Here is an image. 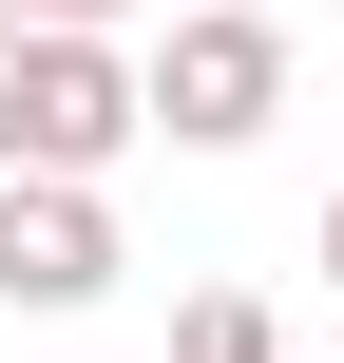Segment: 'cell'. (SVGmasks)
<instances>
[{"instance_id":"6da1fadb","label":"cell","mask_w":344,"mask_h":363,"mask_svg":"<svg viewBox=\"0 0 344 363\" xmlns=\"http://www.w3.org/2000/svg\"><path fill=\"white\" fill-rule=\"evenodd\" d=\"M268 115H287V19L172 0V38H153V134H172V153H249Z\"/></svg>"},{"instance_id":"7a4b0ae2","label":"cell","mask_w":344,"mask_h":363,"mask_svg":"<svg viewBox=\"0 0 344 363\" xmlns=\"http://www.w3.org/2000/svg\"><path fill=\"white\" fill-rule=\"evenodd\" d=\"M134 134H153V57L38 38V19H19V153H0V172H115Z\"/></svg>"},{"instance_id":"3957f363","label":"cell","mask_w":344,"mask_h":363,"mask_svg":"<svg viewBox=\"0 0 344 363\" xmlns=\"http://www.w3.org/2000/svg\"><path fill=\"white\" fill-rule=\"evenodd\" d=\"M115 268H134V249H115V191H96V172H0V306L57 325V306H96Z\"/></svg>"},{"instance_id":"277c9868","label":"cell","mask_w":344,"mask_h":363,"mask_svg":"<svg viewBox=\"0 0 344 363\" xmlns=\"http://www.w3.org/2000/svg\"><path fill=\"white\" fill-rule=\"evenodd\" d=\"M172 363H287V325H268L249 287H192V306H172Z\"/></svg>"},{"instance_id":"5b68a950","label":"cell","mask_w":344,"mask_h":363,"mask_svg":"<svg viewBox=\"0 0 344 363\" xmlns=\"http://www.w3.org/2000/svg\"><path fill=\"white\" fill-rule=\"evenodd\" d=\"M0 19H38V38H115L134 0H0Z\"/></svg>"},{"instance_id":"8992f818","label":"cell","mask_w":344,"mask_h":363,"mask_svg":"<svg viewBox=\"0 0 344 363\" xmlns=\"http://www.w3.org/2000/svg\"><path fill=\"white\" fill-rule=\"evenodd\" d=\"M0 153H19V19H0Z\"/></svg>"},{"instance_id":"52a82bcc","label":"cell","mask_w":344,"mask_h":363,"mask_svg":"<svg viewBox=\"0 0 344 363\" xmlns=\"http://www.w3.org/2000/svg\"><path fill=\"white\" fill-rule=\"evenodd\" d=\"M326 287H344V191H326Z\"/></svg>"},{"instance_id":"ba28073f","label":"cell","mask_w":344,"mask_h":363,"mask_svg":"<svg viewBox=\"0 0 344 363\" xmlns=\"http://www.w3.org/2000/svg\"><path fill=\"white\" fill-rule=\"evenodd\" d=\"M249 19H287V0H249Z\"/></svg>"}]
</instances>
